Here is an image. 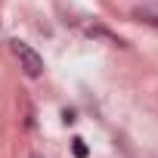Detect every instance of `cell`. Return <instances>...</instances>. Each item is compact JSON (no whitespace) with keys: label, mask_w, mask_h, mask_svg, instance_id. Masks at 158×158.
I'll list each match as a JSON object with an SVG mask.
<instances>
[{"label":"cell","mask_w":158,"mask_h":158,"mask_svg":"<svg viewBox=\"0 0 158 158\" xmlns=\"http://www.w3.org/2000/svg\"><path fill=\"white\" fill-rule=\"evenodd\" d=\"M13 53H16L19 68L25 71V77H40V74H44V59H40V53H37L31 44H25V40H13Z\"/></svg>","instance_id":"obj_1"},{"label":"cell","mask_w":158,"mask_h":158,"mask_svg":"<svg viewBox=\"0 0 158 158\" xmlns=\"http://www.w3.org/2000/svg\"><path fill=\"white\" fill-rule=\"evenodd\" d=\"M87 37H102V40H109V44H115V47H124V40H121L118 34H112L109 28H102V25H87Z\"/></svg>","instance_id":"obj_2"},{"label":"cell","mask_w":158,"mask_h":158,"mask_svg":"<svg viewBox=\"0 0 158 158\" xmlns=\"http://www.w3.org/2000/svg\"><path fill=\"white\" fill-rule=\"evenodd\" d=\"M139 22H149V25H158V10H152V6H139L136 13H133Z\"/></svg>","instance_id":"obj_3"},{"label":"cell","mask_w":158,"mask_h":158,"mask_svg":"<svg viewBox=\"0 0 158 158\" xmlns=\"http://www.w3.org/2000/svg\"><path fill=\"white\" fill-rule=\"evenodd\" d=\"M71 152H74V158H87V146H84L81 136H74V139H71Z\"/></svg>","instance_id":"obj_4"},{"label":"cell","mask_w":158,"mask_h":158,"mask_svg":"<svg viewBox=\"0 0 158 158\" xmlns=\"http://www.w3.org/2000/svg\"><path fill=\"white\" fill-rule=\"evenodd\" d=\"M31 158H44V155H31Z\"/></svg>","instance_id":"obj_5"}]
</instances>
